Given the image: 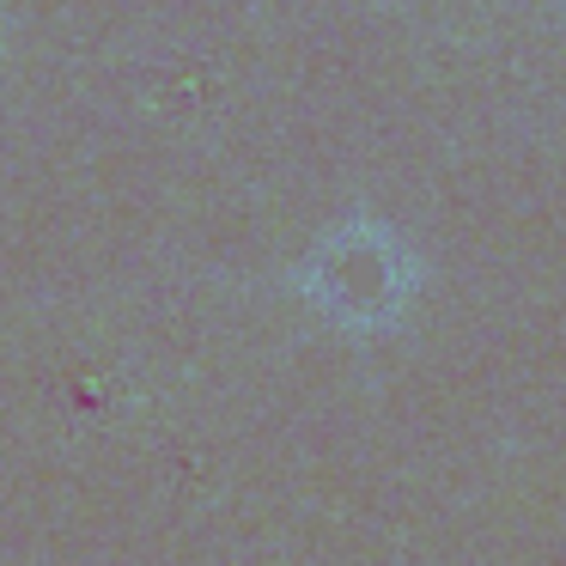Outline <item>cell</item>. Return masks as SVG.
<instances>
[{
	"mask_svg": "<svg viewBox=\"0 0 566 566\" xmlns=\"http://www.w3.org/2000/svg\"><path fill=\"white\" fill-rule=\"evenodd\" d=\"M342 250H354L347 262H329L317 250V269H311V293L335 311L342 323H366V311H390L396 298H408V281H415V262H408L402 238L384 232L378 256H366V238H371V220H354L342 226Z\"/></svg>",
	"mask_w": 566,
	"mask_h": 566,
	"instance_id": "cell-1",
	"label": "cell"
}]
</instances>
